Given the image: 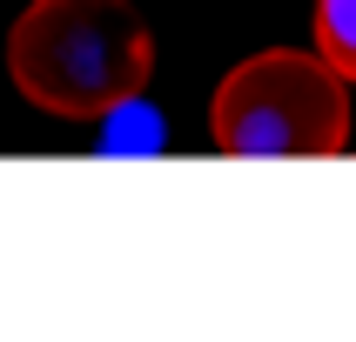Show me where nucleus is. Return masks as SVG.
<instances>
[{
	"instance_id": "f257e3e1",
	"label": "nucleus",
	"mask_w": 356,
	"mask_h": 342,
	"mask_svg": "<svg viewBox=\"0 0 356 342\" xmlns=\"http://www.w3.org/2000/svg\"><path fill=\"white\" fill-rule=\"evenodd\" d=\"M7 74L40 114L108 121L141 101L155 34L128 0H27L7 27Z\"/></svg>"
},
{
	"instance_id": "f03ea898",
	"label": "nucleus",
	"mask_w": 356,
	"mask_h": 342,
	"mask_svg": "<svg viewBox=\"0 0 356 342\" xmlns=\"http://www.w3.org/2000/svg\"><path fill=\"white\" fill-rule=\"evenodd\" d=\"M209 135H216L222 155H249V161L343 155V141H350V87L316 54L269 47V54L236 60L216 80Z\"/></svg>"
},
{
	"instance_id": "7ed1b4c3",
	"label": "nucleus",
	"mask_w": 356,
	"mask_h": 342,
	"mask_svg": "<svg viewBox=\"0 0 356 342\" xmlns=\"http://www.w3.org/2000/svg\"><path fill=\"white\" fill-rule=\"evenodd\" d=\"M309 34H316V60L343 87H356V0H316Z\"/></svg>"
}]
</instances>
